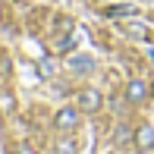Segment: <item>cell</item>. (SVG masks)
<instances>
[{
	"instance_id": "1",
	"label": "cell",
	"mask_w": 154,
	"mask_h": 154,
	"mask_svg": "<svg viewBox=\"0 0 154 154\" xmlns=\"http://www.w3.org/2000/svg\"><path fill=\"white\" fill-rule=\"evenodd\" d=\"M54 126H57L60 132H72L75 126H79V113H75L72 107H63L57 113V120H54Z\"/></svg>"
},
{
	"instance_id": "11",
	"label": "cell",
	"mask_w": 154,
	"mask_h": 154,
	"mask_svg": "<svg viewBox=\"0 0 154 154\" xmlns=\"http://www.w3.org/2000/svg\"><path fill=\"white\" fill-rule=\"evenodd\" d=\"M38 72L44 75V79H47V75H54V63H41V69H38Z\"/></svg>"
},
{
	"instance_id": "13",
	"label": "cell",
	"mask_w": 154,
	"mask_h": 154,
	"mask_svg": "<svg viewBox=\"0 0 154 154\" xmlns=\"http://www.w3.org/2000/svg\"><path fill=\"white\" fill-rule=\"evenodd\" d=\"M151 97H154V85H151Z\"/></svg>"
},
{
	"instance_id": "9",
	"label": "cell",
	"mask_w": 154,
	"mask_h": 154,
	"mask_svg": "<svg viewBox=\"0 0 154 154\" xmlns=\"http://www.w3.org/2000/svg\"><path fill=\"white\" fill-rule=\"evenodd\" d=\"M72 44H75V35H69V38H57V44H54V47L63 54V51H72Z\"/></svg>"
},
{
	"instance_id": "8",
	"label": "cell",
	"mask_w": 154,
	"mask_h": 154,
	"mask_svg": "<svg viewBox=\"0 0 154 154\" xmlns=\"http://www.w3.org/2000/svg\"><path fill=\"white\" fill-rule=\"evenodd\" d=\"M126 35H132V38H145V41L151 38L148 29H142V25H126Z\"/></svg>"
},
{
	"instance_id": "7",
	"label": "cell",
	"mask_w": 154,
	"mask_h": 154,
	"mask_svg": "<svg viewBox=\"0 0 154 154\" xmlns=\"http://www.w3.org/2000/svg\"><path fill=\"white\" fill-rule=\"evenodd\" d=\"M57 154H79V145H75L72 138H63V142L57 145Z\"/></svg>"
},
{
	"instance_id": "10",
	"label": "cell",
	"mask_w": 154,
	"mask_h": 154,
	"mask_svg": "<svg viewBox=\"0 0 154 154\" xmlns=\"http://www.w3.org/2000/svg\"><path fill=\"white\" fill-rule=\"evenodd\" d=\"M0 110H3V113H6V110H13V97H10V94L0 97Z\"/></svg>"
},
{
	"instance_id": "6",
	"label": "cell",
	"mask_w": 154,
	"mask_h": 154,
	"mask_svg": "<svg viewBox=\"0 0 154 154\" xmlns=\"http://www.w3.org/2000/svg\"><path fill=\"white\" fill-rule=\"evenodd\" d=\"M132 13V6H107V10H104V16H110V19H120V16H129Z\"/></svg>"
},
{
	"instance_id": "3",
	"label": "cell",
	"mask_w": 154,
	"mask_h": 154,
	"mask_svg": "<svg viewBox=\"0 0 154 154\" xmlns=\"http://www.w3.org/2000/svg\"><path fill=\"white\" fill-rule=\"evenodd\" d=\"M79 107L85 110V113H94V110H101V91H94V88H85V91L79 94Z\"/></svg>"
},
{
	"instance_id": "5",
	"label": "cell",
	"mask_w": 154,
	"mask_h": 154,
	"mask_svg": "<svg viewBox=\"0 0 154 154\" xmlns=\"http://www.w3.org/2000/svg\"><path fill=\"white\" fill-rule=\"evenodd\" d=\"M69 66H72L75 72L85 75V72H91V69H94V60H91V57H72V60H69Z\"/></svg>"
},
{
	"instance_id": "4",
	"label": "cell",
	"mask_w": 154,
	"mask_h": 154,
	"mask_svg": "<svg viewBox=\"0 0 154 154\" xmlns=\"http://www.w3.org/2000/svg\"><path fill=\"white\" fill-rule=\"evenodd\" d=\"M148 91H151V88L148 85H145V82H129V85H126V101H129V104H142L145 101V97H148Z\"/></svg>"
},
{
	"instance_id": "2",
	"label": "cell",
	"mask_w": 154,
	"mask_h": 154,
	"mask_svg": "<svg viewBox=\"0 0 154 154\" xmlns=\"http://www.w3.org/2000/svg\"><path fill=\"white\" fill-rule=\"evenodd\" d=\"M132 142H135L138 151H151L154 148V129H151V126H138L135 135H132Z\"/></svg>"
},
{
	"instance_id": "12",
	"label": "cell",
	"mask_w": 154,
	"mask_h": 154,
	"mask_svg": "<svg viewBox=\"0 0 154 154\" xmlns=\"http://www.w3.org/2000/svg\"><path fill=\"white\" fill-rule=\"evenodd\" d=\"M19 154H35V151L29 148V145H22V148H19Z\"/></svg>"
}]
</instances>
